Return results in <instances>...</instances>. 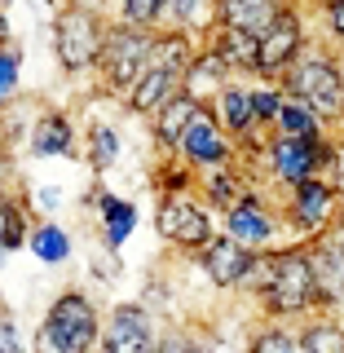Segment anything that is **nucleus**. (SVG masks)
<instances>
[{
  "label": "nucleus",
  "instance_id": "423d86ee",
  "mask_svg": "<svg viewBox=\"0 0 344 353\" xmlns=\"http://www.w3.org/2000/svg\"><path fill=\"white\" fill-rule=\"evenodd\" d=\"M344 208V199L336 194V185L327 181V176H314V181H301L287 190V203H283V221L296 230L301 239H323L331 230L340 225L336 212Z\"/></svg>",
  "mask_w": 344,
  "mask_h": 353
},
{
  "label": "nucleus",
  "instance_id": "aec40b11",
  "mask_svg": "<svg viewBox=\"0 0 344 353\" xmlns=\"http://www.w3.org/2000/svg\"><path fill=\"white\" fill-rule=\"evenodd\" d=\"M225 84H234V71H230V66L221 62L212 49H199V58L190 62V71H185V93L199 97L203 106H212V97Z\"/></svg>",
  "mask_w": 344,
  "mask_h": 353
},
{
  "label": "nucleus",
  "instance_id": "1a4fd4ad",
  "mask_svg": "<svg viewBox=\"0 0 344 353\" xmlns=\"http://www.w3.org/2000/svg\"><path fill=\"white\" fill-rule=\"evenodd\" d=\"M305 58V18L296 5H287L279 22L261 36V80L265 84H283V75Z\"/></svg>",
  "mask_w": 344,
  "mask_h": 353
},
{
  "label": "nucleus",
  "instance_id": "f03ea898",
  "mask_svg": "<svg viewBox=\"0 0 344 353\" xmlns=\"http://www.w3.org/2000/svg\"><path fill=\"white\" fill-rule=\"evenodd\" d=\"M102 327L106 318L97 314V305L84 292H62L49 305L44 323L36 327L31 353H93L102 345Z\"/></svg>",
  "mask_w": 344,
  "mask_h": 353
},
{
  "label": "nucleus",
  "instance_id": "0eeeda50",
  "mask_svg": "<svg viewBox=\"0 0 344 353\" xmlns=\"http://www.w3.org/2000/svg\"><path fill=\"white\" fill-rule=\"evenodd\" d=\"M154 225H159V234L172 243V248H185V252H203L208 243H212L221 230L212 221V208L190 199L185 190H172L163 194L159 203V216H154Z\"/></svg>",
  "mask_w": 344,
  "mask_h": 353
},
{
  "label": "nucleus",
  "instance_id": "20e7f679",
  "mask_svg": "<svg viewBox=\"0 0 344 353\" xmlns=\"http://www.w3.org/2000/svg\"><path fill=\"white\" fill-rule=\"evenodd\" d=\"M106 18L102 14H88V9H71L66 5L58 18H53V53H58L62 71L80 75L88 66H102L106 53Z\"/></svg>",
  "mask_w": 344,
  "mask_h": 353
},
{
  "label": "nucleus",
  "instance_id": "f704fd0d",
  "mask_svg": "<svg viewBox=\"0 0 344 353\" xmlns=\"http://www.w3.org/2000/svg\"><path fill=\"white\" fill-rule=\"evenodd\" d=\"M0 353H27V349H22V340H18V323H14V314L0 318Z\"/></svg>",
  "mask_w": 344,
  "mask_h": 353
},
{
  "label": "nucleus",
  "instance_id": "7c9ffc66",
  "mask_svg": "<svg viewBox=\"0 0 344 353\" xmlns=\"http://www.w3.org/2000/svg\"><path fill=\"white\" fill-rule=\"evenodd\" d=\"M18 80H22V53H18L14 40H5V49H0V93L14 97Z\"/></svg>",
  "mask_w": 344,
  "mask_h": 353
},
{
  "label": "nucleus",
  "instance_id": "c756f323",
  "mask_svg": "<svg viewBox=\"0 0 344 353\" xmlns=\"http://www.w3.org/2000/svg\"><path fill=\"white\" fill-rule=\"evenodd\" d=\"M252 102H256V119H261V128H270L274 132V119L283 115V106H287V88L283 84H261V88H252Z\"/></svg>",
  "mask_w": 344,
  "mask_h": 353
},
{
  "label": "nucleus",
  "instance_id": "bb28decb",
  "mask_svg": "<svg viewBox=\"0 0 344 353\" xmlns=\"http://www.w3.org/2000/svg\"><path fill=\"white\" fill-rule=\"evenodd\" d=\"M31 234H36V225L27 221V208H22L14 194H9V199H5V221H0V243H5V252L31 248Z\"/></svg>",
  "mask_w": 344,
  "mask_h": 353
},
{
  "label": "nucleus",
  "instance_id": "6e6552de",
  "mask_svg": "<svg viewBox=\"0 0 344 353\" xmlns=\"http://www.w3.org/2000/svg\"><path fill=\"white\" fill-rule=\"evenodd\" d=\"M265 168L279 185H301V181H314V176L327 172V159H331V137L323 141H296V137H270L261 150Z\"/></svg>",
  "mask_w": 344,
  "mask_h": 353
},
{
  "label": "nucleus",
  "instance_id": "a878e982",
  "mask_svg": "<svg viewBox=\"0 0 344 353\" xmlns=\"http://www.w3.org/2000/svg\"><path fill=\"white\" fill-rule=\"evenodd\" d=\"M119 22L141 31H159L163 22H172V9L168 0H119Z\"/></svg>",
  "mask_w": 344,
  "mask_h": 353
},
{
  "label": "nucleus",
  "instance_id": "2f4dec72",
  "mask_svg": "<svg viewBox=\"0 0 344 353\" xmlns=\"http://www.w3.org/2000/svg\"><path fill=\"white\" fill-rule=\"evenodd\" d=\"M154 353H208V349L199 345L190 331H163V336H159V349H154Z\"/></svg>",
  "mask_w": 344,
  "mask_h": 353
},
{
  "label": "nucleus",
  "instance_id": "5701e85b",
  "mask_svg": "<svg viewBox=\"0 0 344 353\" xmlns=\"http://www.w3.org/2000/svg\"><path fill=\"white\" fill-rule=\"evenodd\" d=\"M203 194L208 203L221 208V212H230V208H239L243 199H247V176H243V168H234V163H225V168H212L203 172Z\"/></svg>",
  "mask_w": 344,
  "mask_h": 353
},
{
  "label": "nucleus",
  "instance_id": "473e14b6",
  "mask_svg": "<svg viewBox=\"0 0 344 353\" xmlns=\"http://www.w3.org/2000/svg\"><path fill=\"white\" fill-rule=\"evenodd\" d=\"M323 22H327V36L344 44V0H323Z\"/></svg>",
  "mask_w": 344,
  "mask_h": 353
},
{
  "label": "nucleus",
  "instance_id": "72a5a7b5",
  "mask_svg": "<svg viewBox=\"0 0 344 353\" xmlns=\"http://www.w3.org/2000/svg\"><path fill=\"white\" fill-rule=\"evenodd\" d=\"M327 181L336 185V194L344 199V141H331V159H327Z\"/></svg>",
  "mask_w": 344,
  "mask_h": 353
},
{
  "label": "nucleus",
  "instance_id": "dca6fc26",
  "mask_svg": "<svg viewBox=\"0 0 344 353\" xmlns=\"http://www.w3.org/2000/svg\"><path fill=\"white\" fill-rule=\"evenodd\" d=\"M203 110V102L190 93H176L168 106L159 110V115L150 119V137H154V150L163 154V159H176L181 154V141H185V132H190L194 124V115Z\"/></svg>",
  "mask_w": 344,
  "mask_h": 353
},
{
  "label": "nucleus",
  "instance_id": "6ab92c4d",
  "mask_svg": "<svg viewBox=\"0 0 344 353\" xmlns=\"http://www.w3.org/2000/svg\"><path fill=\"white\" fill-rule=\"evenodd\" d=\"M27 150L36 154V159H53V154H71L75 150V128L71 119L62 115V110H44V115L36 119V128H31L27 137Z\"/></svg>",
  "mask_w": 344,
  "mask_h": 353
},
{
  "label": "nucleus",
  "instance_id": "f8f14e48",
  "mask_svg": "<svg viewBox=\"0 0 344 353\" xmlns=\"http://www.w3.org/2000/svg\"><path fill=\"white\" fill-rule=\"evenodd\" d=\"M261 261H265V252H252V248H243L239 239H230L225 230L208 243L203 252H199V265L208 270V279H212V287H221V292H230V287H239V283H247L252 274L261 270Z\"/></svg>",
  "mask_w": 344,
  "mask_h": 353
},
{
  "label": "nucleus",
  "instance_id": "c9c22d12",
  "mask_svg": "<svg viewBox=\"0 0 344 353\" xmlns=\"http://www.w3.org/2000/svg\"><path fill=\"white\" fill-rule=\"evenodd\" d=\"M71 9H88V14H102L106 9V0H66Z\"/></svg>",
  "mask_w": 344,
  "mask_h": 353
},
{
  "label": "nucleus",
  "instance_id": "ddd939ff",
  "mask_svg": "<svg viewBox=\"0 0 344 353\" xmlns=\"http://www.w3.org/2000/svg\"><path fill=\"white\" fill-rule=\"evenodd\" d=\"M221 230H225L230 239H239L243 248H252V252H265L274 239H279V230H283V212H274L265 199L252 190L247 199H243L239 208H230L225 221H221Z\"/></svg>",
  "mask_w": 344,
  "mask_h": 353
},
{
  "label": "nucleus",
  "instance_id": "39448f33",
  "mask_svg": "<svg viewBox=\"0 0 344 353\" xmlns=\"http://www.w3.org/2000/svg\"><path fill=\"white\" fill-rule=\"evenodd\" d=\"M154 36H159V31H141V27H128V22H115V27H110L102 66H97L106 88H115V93L128 97V88L137 84L154 62Z\"/></svg>",
  "mask_w": 344,
  "mask_h": 353
},
{
  "label": "nucleus",
  "instance_id": "cd10ccee",
  "mask_svg": "<svg viewBox=\"0 0 344 353\" xmlns=\"http://www.w3.org/2000/svg\"><path fill=\"white\" fill-rule=\"evenodd\" d=\"M115 159H119V132L110 124H93L88 128V168L106 172L115 168Z\"/></svg>",
  "mask_w": 344,
  "mask_h": 353
},
{
  "label": "nucleus",
  "instance_id": "c85d7f7f",
  "mask_svg": "<svg viewBox=\"0 0 344 353\" xmlns=\"http://www.w3.org/2000/svg\"><path fill=\"white\" fill-rule=\"evenodd\" d=\"M247 353H305V345L292 336V331H283V327H261L256 336H252V345H247Z\"/></svg>",
  "mask_w": 344,
  "mask_h": 353
},
{
  "label": "nucleus",
  "instance_id": "4be33fe9",
  "mask_svg": "<svg viewBox=\"0 0 344 353\" xmlns=\"http://www.w3.org/2000/svg\"><path fill=\"white\" fill-rule=\"evenodd\" d=\"M274 137H296V141H323L327 137V124L323 115H318L309 102H301V97H287L283 115L274 119Z\"/></svg>",
  "mask_w": 344,
  "mask_h": 353
},
{
  "label": "nucleus",
  "instance_id": "4468645a",
  "mask_svg": "<svg viewBox=\"0 0 344 353\" xmlns=\"http://www.w3.org/2000/svg\"><path fill=\"white\" fill-rule=\"evenodd\" d=\"M203 49H212L230 71H261V36L225 22H208L203 27Z\"/></svg>",
  "mask_w": 344,
  "mask_h": 353
},
{
  "label": "nucleus",
  "instance_id": "2eb2a0df",
  "mask_svg": "<svg viewBox=\"0 0 344 353\" xmlns=\"http://www.w3.org/2000/svg\"><path fill=\"white\" fill-rule=\"evenodd\" d=\"M309 261H314L318 274V292H323V309L344 301V221L331 234L309 243Z\"/></svg>",
  "mask_w": 344,
  "mask_h": 353
},
{
  "label": "nucleus",
  "instance_id": "b1692460",
  "mask_svg": "<svg viewBox=\"0 0 344 353\" xmlns=\"http://www.w3.org/2000/svg\"><path fill=\"white\" fill-rule=\"evenodd\" d=\"M31 256H40L44 265H62L71 261V234L53 221H40L36 234H31Z\"/></svg>",
  "mask_w": 344,
  "mask_h": 353
},
{
  "label": "nucleus",
  "instance_id": "412c9836",
  "mask_svg": "<svg viewBox=\"0 0 344 353\" xmlns=\"http://www.w3.org/2000/svg\"><path fill=\"white\" fill-rule=\"evenodd\" d=\"M97 216H102V234H106L110 252H119L132 239V230H137V208H132L128 199L110 194V190L97 194Z\"/></svg>",
  "mask_w": 344,
  "mask_h": 353
},
{
  "label": "nucleus",
  "instance_id": "f257e3e1",
  "mask_svg": "<svg viewBox=\"0 0 344 353\" xmlns=\"http://www.w3.org/2000/svg\"><path fill=\"white\" fill-rule=\"evenodd\" d=\"M261 305L270 318H305L323 309V292H318V274L309 261V248H283L265 252L261 261Z\"/></svg>",
  "mask_w": 344,
  "mask_h": 353
},
{
  "label": "nucleus",
  "instance_id": "9d476101",
  "mask_svg": "<svg viewBox=\"0 0 344 353\" xmlns=\"http://www.w3.org/2000/svg\"><path fill=\"white\" fill-rule=\"evenodd\" d=\"M176 159H181L185 168H194V172L225 168V163H234V137H230V132L216 124V115L203 106V110L194 115L190 132H185L181 154H176Z\"/></svg>",
  "mask_w": 344,
  "mask_h": 353
},
{
  "label": "nucleus",
  "instance_id": "393cba45",
  "mask_svg": "<svg viewBox=\"0 0 344 353\" xmlns=\"http://www.w3.org/2000/svg\"><path fill=\"white\" fill-rule=\"evenodd\" d=\"M305 353H344V323L336 318H309V327L301 331Z\"/></svg>",
  "mask_w": 344,
  "mask_h": 353
},
{
  "label": "nucleus",
  "instance_id": "7ed1b4c3",
  "mask_svg": "<svg viewBox=\"0 0 344 353\" xmlns=\"http://www.w3.org/2000/svg\"><path fill=\"white\" fill-rule=\"evenodd\" d=\"M283 88L287 97H301L314 106L327 128H344V71L336 66V58L305 49V58L283 75Z\"/></svg>",
  "mask_w": 344,
  "mask_h": 353
},
{
  "label": "nucleus",
  "instance_id": "a211bd4d",
  "mask_svg": "<svg viewBox=\"0 0 344 353\" xmlns=\"http://www.w3.org/2000/svg\"><path fill=\"white\" fill-rule=\"evenodd\" d=\"M287 5H292V0H212V22H225V27H243V31L265 36Z\"/></svg>",
  "mask_w": 344,
  "mask_h": 353
},
{
  "label": "nucleus",
  "instance_id": "f3484780",
  "mask_svg": "<svg viewBox=\"0 0 344 353\" xmlns=\"http://www.w3.org/2000/svg\"><path fill=\"white\" fill-rule=\"evenodd\" d=\"M176 93H185V80H181V75L168 71V66H150V71H146L137 84L128 88V97H124V102H128L132 115H146V119H154V115H159V110L168 106Z\"/></svg>",
  "mask_w": 344,
  "mask_h": 353
},
{
  "label": "nucleus",
  "instance_id": "9b49d317",
  "mask_svg": "<svg viewBox=\"0 0 344 353\" xmlns=\"http://www.w3.org/2000/svg\"><path fill=\"white\" fill-rule=\"evenodd\" d=\"M159 327L146 305H115L102 327V353H154Z\"/></svg>",
  "mask_w": 344,
  "mask_h": 353
}]
</instances>
